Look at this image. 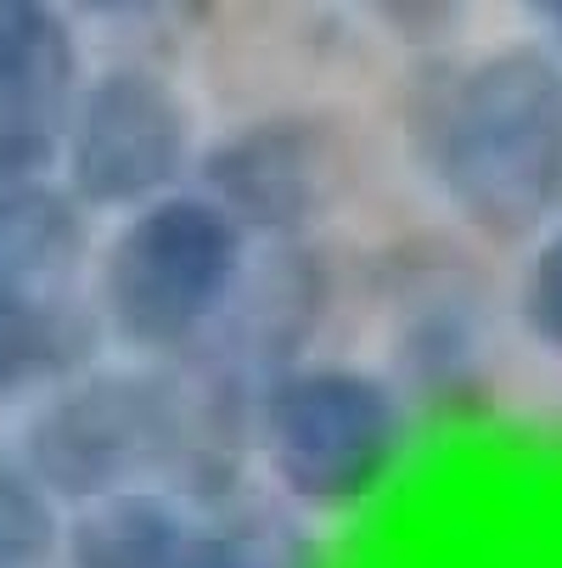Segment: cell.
I'll return each mask as SVG.
<instances>
[{"mask_svg":"<svg viewBox=\"0 0 562 568\" xmlns=\"http://www.w3.org/2000/svg\"><path fill=\"white\" fill-rule=\"evenodd\" d=\"M417 146L472 231L495 242L551 231L562 209V57L495 45L439 68L417 97Z\"/></svg>","mask_w":562,"mask_h":568,"instance_id":"1","label":"cell"},{"mask_svg":"<svg viewBox=\"0 0 562 568\" xmlns=\"http://www.w3.org/2000/svg\"><path fill=\"white\" fill-rule=\"evenodd\" d=\"M197 394L152 366H91L40 399L18 456L62 507H91L119 490H152L164 473L208 462Z\"/></svg>","mask_w":562,"mask_h":568,"instance_id":"2","label":"cell"},{"mask_svg":"<svg viewBox=\"0 0 562 568\" xmlns=\"http://www.w3.org/2000/svg\"><path fill=\"white\" fill-rule=\"evenodd\" d=\"M248 271V236L203 192L124 214L96 265V321L135 355H186Z\"/></svg>","mask_w":562,"mask_h":568,"instance_id":"3","label":"cell"},{"mask_svg":"<svg viewBox=\"0 0 562 568\" xmlns=\"http://www.w3.org/2000/svg\"><path fill=\"white\" fill-rule=\"evenodd\" d=\"M254 434L265 467L298 507L344 513L366 501L406 450V412L360 366H287L259 383Z\"/></svg>","mask_w":562,"mask_h":568,"instance_id":"4","label":"cell"},{"mask_svg":"<svg viewBox=\"0 0 562 568\" xmlns=\"http://www.w3.org/2000/svg\"><path fill=\"white\" fill-rule=\"evenodd\" d=\"M197 164L192 113L157 68L119 62L91 73L62 124V192L79 209L135 214L181 192Z\"/></svg>","mask_w":562,"mask_h":568,"instance_id":"5","label":"cell"},{"mask_svg":"<svg viewBox=\"0 0 562 568\" xmlns=\"http://www.w3.org/2000/svg\"><path fill=\"white\" fill-rule=\"evenodd\" d=\"M338 181V135L304 113L248 119L197 158V192L243 236H298L333 203Z\"/></svg>","mask_w":562,"mask_h":568,"instance_id":"6","label":"cell"},{"mask_svg":"<svg viewBox=\"0 0 562 568\" xmlns=\"http://www.w3.org/2000/svg\"><path fill=\"white\" fill-rule=\"evenodd\" d=\"M79 45L34 0H0V124L62 135L79 97Z\"/></svg>","mask_w":562,"mask_h":568,"instance_id":"7","label":"cell"},{"mask_svg":"<svg viewBox=\"0 0 562 568\" xmlns=\"http://www.w3.org/2000/svg\"><path fill=\"white\" fill-rule=\"evenodd\" d=\"M102 321L73 293L0 298V405L23 394H51L68 377L91 372Z\"/></svg>","mask_w":562,"mask_h":568,"instance_id":"8","label":"cell"},{"mask_svg":"<svg viewBox=\"0 0 562 568\" xmlns=\"http://www.w3.org/2000/svg\"><path fill=\"white\" fill-rule=\"evenodd\" d=\"M91 248V225L62 181L0 186V298L68 293Z\"/></svg>","mask_w":562,"mask_h":568,"instance_id":"9","label":"cell"},{"mask_svg":"<svg viewBox=\"0 0 562 568\" xmlns=\"http://www.w3.org/2000/svg\"><path fill=\"white\" fill-rule=\"evenodd\" d=\"M192 518L170 490H119L73 507L62 524L68 568H181L192 546Z\"/></svg>","mask_w":562,"mask_h":568,"instance_id":"10","label":"cell"},{"mask_svg":"<svg viewBox=\"0 0 562 568\" xmlns=\"http://www.w3.org/2000/svg\"><path fill=\"white\" fill-rule=\"evenodd\" d=\"M309 327H315V287H309V271H304V260H287V254H282V260H270L265 271H243V282H236L231 304L219 310V321L208 327V338L225 333L236 361H243V366L265 361L270 377H276V372L298 366V349H304ZM208 338H203V344H208Z\"/></svg>","mask_w":562,"mask_h":568,"instance_id":"11","label":"cell"},{"mask_svg":"<svg viewBox=\"0 0 562 568\" xmlns=\"http://www.w3.org/2000/svg\"><path fill=\"white\" fill-rule=\"evenodd\" d=\"M62 551V513L18 450L0 445V568H45Z\"/></svg>","mask_w":562,"mask_h":568,"instance_id":"12","label":"cell"},{"mask_svg":"<svg viewBox=\"0 0 562 568\" xmlns=\"http://www.w3.org/2000/svg\"><path fill=\"white\" fill-rule=\"evenodd\" d=\"M518 310H523V327L534 333V344L562 355V220L540 231L534 242L523 287H518Z\"/></svg>","mask_w":562,"mask_h":568,"instance_id":"13","label":"cell"},{"mask_svg":"<svg viewBox=\"0 0 562 568\" xmlns=\"http://www.w3.org/2000/svg\"><path fill=\"white\" fill-rule=\"evenodd\" d=\"M181 568H298L293 540L259 535L248 524H225V529H197Z\"/></svg>","mask_w":562,"mask_h":568,"instance_id":"14","label":"cell"},{"mask_svg":"<svg viewBox=\"0 0 562 568\" xmlns=\"http://www.w3.org/2000/svg\"><path fill=\"white\" fill-rule=\"evenodd\" d=\"M545 23H551V40L562 45V7H545Z\"/></svg>","mask_w":562,"mask_h":568,"instance_id":"15","label":"cell"}]
</instances>
